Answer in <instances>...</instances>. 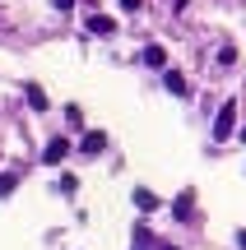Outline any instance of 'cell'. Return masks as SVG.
<instances>
[{
  "label": "cell",
  "mask_w": 246,
  "mask_h": 250,
  "mask_svg": "<svg viewBox=\"0 0 246 250\" xmlns=\"http://www.w3.org/2000/svg\"><path fill=\"white\" fill-rule=\"evenodd\" d=\"M232 134H237V102H223L214 121V139H232Z\"/></svg>",
  "instance_id": "cell-1"
},
{
  "label": "cell",
  "mask_w": 246,
  "mask_h": 250,
  "mask_svg": "<svg viewBox=\"0 0 246 250\" xmlns=\"http://www.w3.org/2000/svg\"><path fill=\"white\" fill-rule=\"evenodd\" d=\"M102 148H107V134H102V130H89V134L79 139V153H84V158H98Z\"/></svg>",
  "instance_id": "cell-2"
},
{
  "label": "cell",
  "mask_w": 246,
  "mask_h": 250,
  "mask_svg": "<svg viewBox=\"0 0 246 250\" xmlns=\"http://www.w3.org/2000/svg\"><path fill=\"white\" fill-rule=\"evenodd\" d=\"M163 83H167V93H177V98H191V88H186L181 70H167V74H163Z\"/></svg>",
  "instance_id": "cell-3"
},
{
  "label": "cell",
  "mask_w": 246,
  "mask_h": 250,
  "mask_svg": "<svg viewBox=\"0 0 246 250\" xmlns=\"http://www.w3.org/2000/svg\"><path fill=\"white\" fill-rule=\"evenodd\" d=\"M135 208H139V213H154V208H158V195L139 186V190H135Z\"/></svg>",
  "instance_id": "cell-4"
},
{
  "label": "cell",
  "mask_w": 246,
  "mask_h": 250,
  "mask_svg": "<svg viewBox=\"0 0 246 250\" xmlns=\"http://www.w3.org/2000/svg\"><path fill=\"white\" fill-rule=\"evenodd\" d=\"M65 153H70V139H51V144H46V153H42V162H61Z\"/></svg>",
  "instance_id": "cell-5"
},
{
  "label": "cell",
  "mask_w": 246,
  "mask_h": 250,
  "mask_svg": "<svg viewBox=\"0 0 246 250\" xmlns=\"http://www.w3.org/2000/svg\"><path fill=\"white\" fill-rule=\"evenodd\" d=\"M28 107H33V111H46V107H51V98H46L37 83H28Z\"/></svg>",
  "instance_id": "cell-6"
},
{
  "label": "cell",
  "mask_w": 246,
  "mask_h": 250,
  "mask_svg": "<svg viewBox=\"0 0 246 250\" xmlns=\"http://www.w3.org/2000/svg\"><path fill=\"white\" fill-rule=\"evenodd\" d=\"M144 65L163 70V65H167V51H163V46H144Z\"/></svg>",
  "instance_id": "cell-7"
},
{
  "label": "cell",
  "mask_w": 246,
  "mask_h": 250,
  "mask_svg": "<svg viewBox=\"0 0 246 250\" xmlns=\"http://www.w3.org/2000/svg\"><path fill=\"white\" fill-rule=\"evenodd\" d=\"M14 190H19V176H14V171H0V199L14 195Z\"/></svg>",
  "instance_id": "cell-8"
},
{
  "label": "cell",
  "mask_w": 246,
  "mask_h": 250,
  "mask_svg": "<svg viewBox=\"0 0 246 250\" xmlns=\"http://www.w3.org/2000/svg\"><path fill=\"white\" fill-rule=\"evenodd\" d=\"M89 33H116V23H112V19H89Z\"/></svg>",
  "instance_id": "cell-9"
},
{
  "label": "cell",
  "mask_w": 246,
  "mask_h": 250,
  "mask_svg": "<svg viewBox=\"0 0 246 250\" xmlns=\"http://www.w3.org/2000/svg\"><path fill=\"white\" fill-rule=\"evenodd\" d=\"M191 199H195V195H191V190H186V195H181V199H177V218H191V213H195V204H191Z\"/></svg>",
  "instance_id": "cell-10"
},
{
  "label": "cell",
  "mask_w": 246,
  "mask_h": 250,
  "mask_svg": "<svg viewBox=\"0 0 246 250\" xmlns=\"http://www.w3.org/2000/svg\"><path fill=\"white\" fill-rule=\"evenodd\" d=\"M61 190H65V195H74V190H79V176H74V171H65V176H61Z\"/></svg>",
  "instance_id": "cell-11"
},
{
  "label": "cell",
  "mask_w": 246,
  "mask_h": 250,
  "mask_svg": "<svg viewBox=\"0 0 246 250\" xmlns=\"http://www.w3.org/2000/svg\"><path fill=\"white\" fill-rule=\"evenodd\" d=\"M51 5H56V9H70V5H74V0H51Z\"/></svg>",
  "instance_id": "cell-12"
},
{
  "label": "cell",
  "mask_w": 246,
  "mask_h": 250,
  "mask_svg": "<svg viewBox=\"0 0 246 250\" xmlns=\"http://www.w3.org/2000/svg\"><path fill=\"white\" fill-rule=\"evenodd\" d=\"M121 9H139V0H121Z\"/></svg>",
  "instance_id": "cell-13"
},
{
  "label": "cell",
  "mask_w": 246,
  "mask_h": 250,
  "mask_svg": "<svg viewBox=\"0 0 246 250\" xmlns=\"http://www.w3.org/2000/svg\"><path fill=\"white\" fill-rule=\"evenodd\" d=\"M237 246H242V250H246V232H237Z\"/></svg>",
  "instance_id": "cell-14"
},
{
  "label": "cell",
  "mask_w": 246,
  "mask_h": 250,
  "mask_svg": "<svg viewBox=\"0 0 246 250\" xmlns=\"http://www.w3.org/2000/svg\"><path fill=\"white\" fill-rule=\"evenodd\" d=\"M242 139H246V125H242Z\"/></svg>",
  "instance_id": "cell-15"
},
{
  "label": "cell",
  "mask_w": 246,
  "mask_h": 250,
  "mask_svg": "<svg viewBox=\"0 0 246 250\" xmlns=\"http://www.w3.org/2000/svg\"><path fill=\"white\" fill-rule=\"evenodd\" d=\"M163 250H177V246H163Z\"/></svg>",
  "instance_id": "cell-16"
}]
</instances>
